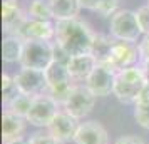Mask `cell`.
I'll return each mask as SVG.
<instances>
[{"instance_id": "cell-6", "label": "cell", "mask_w": 149, "mask_h": 144, "mask_svg": "<svg viewBox=\"0 0 149 144\" xmlns=\"http://www.w3.org/2000/svg\"><path fill=\"white\" fill-rule=\"evenodd\" d=\"M61 111V106L55 102L49 94L37 96L32 102V107L27 114V122L35 126V127H45L52 122V119L57 116V112Z\"/></svg>"}, {"instance_id": "cell-2", "label": "cell", "mask_w": 149, "mask_h": 144, "mask_svg": "<svg viewBox=\"0 0 149 144\" xmlns=\"http://www.w3.org/2000/svg\"><path fill=\"white\" fill-rule=\"evenodd\" d=\"M146 86H148V79H146L142 67L132 65V67L116 72L114 94L112 96L122 104H134Z\"/></svg>"}, {"instance_id": "cell-29", "label": "cell", "mask_w": 149, "mask_h": 144, "mask_svg": "<svg viewBox=\"0 0 149 144\" xmlns=\"http://www.w3.org/2000/svg\"><path fill=\"white\" fill-rule=\"evenodd\" d=\"M5 144H30V141H29V139H24V137H20V139H17V141H12V143H5Z\"/></svg>"}, {"instance_id": "cell-27", "label": "cell", "mask_w": 149, "mask_h": 144, "mask_svg": "<svg viewBox=\"0 0 149 144\" xmlns=\"http://www.w3.org/2000/svg\"><path fill=\"white\" fill-rule=\"evenodd\" d=\"M114 144H146L144 139L139 136H132V134H126V136H119L114 141Z\"/></svg>"}, {"instance_id": "cell-26", "label": "cell", "mask_w": 149, "mask_h": 144, "mask_svg": "<svg viewBox=\"0 0 149 144\" xmlns=\"http://www.w3.org/2000/svg\"><path fill=\"white\" fill-rule=\"evenodd\" d=\"M81 8H86V10H92V12H99L102 7V3L106 0H77Z\"/></svg>"}, {"instance_id": "cell-13", "label": "cell", "mask_w": 149, "mask_h": 144, "mask_svg": "<svg viewBox=\"0 0 149 144\" xmlns=\"http://www.w3.org/2000/svg\"><path fill=\"white\" fill-rule=\"evenodd\" d=\"M74 144H109V134L101 122L86 121L79 126Z\"/></svg>"}, {"instance_id": "cell-4", "label": "cell", "mask_w": 149, "mask_h": 144, "mask_svg": "<svg viewBox=\"0 0 149 144\" xmlns=\"http://www.w3.org/2000/svg\"><path fill=\"white\" fill-rule=\"evenodd\" d=\"M109 32H111V37H114L116 40L129 42H137L142 35L136 12H131V10H117L111 17Z\"/></svg>"}, {"instance_id": "cell-17", "label": "cell", "mask_w": 149, "mask_h": 144, "mask_svg": "<svg viewBox=\"0 0 149 144\" xmlns=\"http://www.w3.org/2000/svg\"><path fill=\"white\" fill-rule=\"evenodd\" d=\"M112 44H114V37H109L104 34H95L94 42H92V49L91 54L95 57L97 64L106 65L111 57V50H112Z\"/></svg>"}, {"instance_id": "cell-19", "label": "cell", "mask_w": 149, "mask_h": 144, "mask_svg": "<svg viewBox=\"0 0 149 144\" xmlns=\"http://www.w3.org/2000/svg\"><path fill=\"white\" fill-rule=\"evenodd\" d=\"M27 17L32 20H44L50 22L54 19L52 2L50 0H32L27 8Z\"/></svg>"}, {"instance_id": "cell-10", "label": "cell", "mask_w": 149, "mask_h": 144, "mask_svg": "<svg viewBox=\"0 0 149 144\" xmlns=\"http://www.w3.org/2000/svg\"><path fill=\"white\" fill-rule=\"evenodd\" d=\"M114 82H116V72L109 67L97 64V67L92 70V74L87 77L86 86L95 97H107L114 94Z\"/></svg>"}, {"instance_id": "cell-3", "label": "cell", "mask_w": 149, "mask_h": 144, "mask_svg": "<svg viewBox=\"0 0 149 144\" xmlns=\"http://www.w3.org/2000/svg\"><path fill=\"white\" fill-rule=\"evenodd\" d=\"M54 62V44L49 40H29L24 45V52L20 57L22 69H35L47 70V67Z\"/></svg>"}, {"instance_id": "cell-14", "label": "cell", "mask_w": 149, "mask_h": 144, "mask_svg": "<svg viewBox=\"0 0 149 144\" xmlns=\"http://www.w3.org/2000/svg\"><path fill=\"white\" fill-rule=\"evenodd\" d=\"M25 122H27L25 117H20L5 111L2 116V141H3V144L20 139L24 129H25Z\"/></svg>"}, {"instance_id": "cell-25", "label": "cell", "mask_w": 149, "mask_h": 144, "mask_svg": "<svg viewBox=\"0 0 149 144\" xmlns=\"http://www.w3.org/2000/svg\"><path fill=\"white\" fill-rule=\"evenodd\" d=\"M137 49H139V59L149 64V35H142V39L137 44Z\"/></svg>"}, {"instance_id": "cell-16", "label": "cell", "mask_w": 149, "mask_h": 144, "mask_svg": "<svg viewBox=\"0 0 149 144\" xmlns=\"http://www.w3.org/2000/svg\"><path fill=\"white\" fill-rule=\"evenodd\" d=\"M24 45H25V42L19 35H7L2 42V59H3V62H7V64L20 62Z\"/></svg>"}, {"instance_id": "cell-20", "label": "cell", "mask_w": 149, "mask_h": 144, "mask_svg": "<svg viewBox=\"0 0 149 144\" xmlns=\"http://www.w3.org/2000/svg\"><path fill=\"white\" fill-rule=\"evenodd\" d=\"M134 119L142 129H149V84L134 102Z\"/></svg>"}, {"instance_id": "cell-12", "label": "cell", "mask_w": 149, "mask_h": 144, "mask_svg": "<svg viewBox=\"0 0 149 144\" xmlns=\"http://www.w3.org/2000/svg\"><path fill=\"white\" fill-rule=\"evenodd\" d=\"M17 35L24 42H29V40H49L50 42L52 39H55V24L27 19V22L22 25V29L19 30Z\"/></svg>"}, {"instance_id": "cell-5", "label": "cell", "mask_w": 149, "mask_h": 144, "mask_svg": "<svg viewBox=\"0 0 149 144\" xmlns=\"http://www.w3.org/2000/svg\"><path fill=\"white\" fill-rule=\"evenodd\" d=\"M97 97L87 89L86 84H75L69 99L65 101V104L62 106V109L69 112L75 119H84L86 116L91 114V111L94 109V104Z\"/></svg>"}, {"instance_id": "cell-24", "label": "cell", "mask_w": 149, "mask_h": 144, "mask_svg": "<svg viewBox=\"0 0 149 144\" xmlns=\"http://www.w3.org/2000/svg\"><path fill=\"white\" fill-rule=\"evenodd\" d=\"M30 141V144H61L55 137H52L49 132H45V134H40V132H37V134H34V136L29 139Z\"/></svg>"}, {"instance_id": "cell-21", "label": "cell", "mask_w": 149, "mask_h": 144, "mask_svg": "<svg viewBox=\"0 0 149 144\" xmlns=\"http://www.w3.org/2000/svg\"><path fill=\"white\" fill-rule=\"evenodd\" d=\"M34 96H29V94H24L20 92L19 96H15L10 102L5 106V111L12 112V114H17L20 117H27L29 111L32 107V102H34Z\"/></svg>"}, {"instance_id": "cell-1", "label": "cell", "mask_w": 149, "mask_h": 144, "mask_svg": "<svg viewBox=\"0 0 149 144\" xmlns=\"http://www.w3.org/2000/svg\"><path fill=\"white\" fill-rule=\"evenodd\" d=\"M95 32L79 19L55 22V44L64 49L70 57L91 54Z\"/></svg>"}, {"instance_id": "cell-23", "label": "cell", "mask_w": 149, "mask_h": 144, "mask_svg": "<svg viewBox=\"0 0 149 144\" xmlns=\"http://www.w3.org/2000/svg\"><path fill=\"white\" fill-rule=\"evenodd\" d=\"M136 17H137V24H139L142 35H149V5L137 8L136 10Z\"/></svg>"}, {"instance_id": "cell-28", "label": "cell", "mask_w": 149, "mask_h": 144, "mask_svg": "<svg viewBox=\"0 0 149 144\" xmlns=\"http://www.w3.org/2000/svg\"><path fill=\"white\" fill-rule=\"evenodd\" d=\"M142 70H144V74H146V79H148V84H149V64H146V62H142L141 64Z\"/></svg>"}, {"instance_id": "cell-11", "label": "cell", "mask_w": 149, "mask_h": 144, "mask_svg": "<svg viewBox=\"0 0 149 144\" xmlns=\"http://www.w3.org/2000/svg\"><path fill=\"white\" fill-rule=\"evenodd\" d=\"M27 12H24L17 0L2 2V24L7 35H17L22 25L27 22Z\"/></svg>"}, {"instance_id": "cell-8", "label": "cell", "mask_w": 149, "mask_h": 144, "mask_svg": "<svg viewBox=\"0 0 149 144\" xmlns=\"http://www.w3.org/2000/svg\"><path fill=\"white\" fill-rule=\"evenodd\" d=\"M79 119L72 117L69 112H65L64 109H61L57 112V116L52 119V122L49 124L47 132L52 137H55L61 144L64 143H74V137L77 134V129H79Z\"/></svg>"}, {"instance_id": "cell-15", "label": "cell", "mask_w": 149, "mask_h": 144, "mask_svg": "<svg viewBox=\"0 0 149 144\" xmlns=\"http://www.w3.org/2000/svg\"><path fill=\"white\" fill-rule=\"evenodd\" d=\"M97 67V61L92 54H84V55H75L70 57L67 64V69L74 81H87V77L92 74V70Z\"/></svg>"}, {"instance_id": "cell-9", "label": "cell", "mask_w": 149, "mask_h": 144, "mask_svg": "<svg viewBox=\"0 0 149 144\" xmlns=\"http://www.w3.org/2000/svg\"><path fill=\"white\" fill-rule=\"evenodd\" d=\"M17 86L20 92L29 96H42L47 94L49 84L45 77V70H35V69H20V72L15 76Z\"/></svg>"}, {"instance_id": "cell-22", "label": "cell", "mask_w": 149, "mask_h": 144, "mask_svg": "<svg viewBox=\"0 0 149 144\" xmlns=\"http://www.w3.org/2000/svg\"><path fill=\"white\" fill-rule=\"evenodd\" d=\"M20 94V89L17 86V81H15V76H8V74H3L2 76V101H3V106H7L15 96Z\"/></svg>"}, {"instance_id": "cell-18", "label": "cell", "mask_w": 149, "mask_h": 144, "mask_svg": "<svg viewBox=\"0 0 149 144\" xmlns=\"http://www.w3.org/2000/svg\"><path fill=\"white\" fill-rule=\"evenodd\" d=\"M50 2H52L55 22L77 19L79 10H81V5L77 0H50Z\"/></svg>"}, {"instance_id": "cell-7", "label": "cell", "mask_w": 149, "mask_h": 144, "mask_svg": "<svg viewBox=\"0 0 149 144\" xmlns=\"http://www.w3.org/2000/svg\"><path fill=\"white\" fill-rule=\"evenodd\" d=\"M137 59H139V49L136 42L129 40H116L112 44V50H111V57L106 67H109L114 72L124 70L127 67L137 65Z\"/></svg>"}]
</instances>
